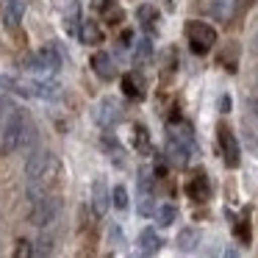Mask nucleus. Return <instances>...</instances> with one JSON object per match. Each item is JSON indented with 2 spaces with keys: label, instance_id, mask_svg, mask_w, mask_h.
I'll list each match as a JSON object with an SVG mask.
<instances>
[{
  "label": "nucleus",
  "instance_id": "18",
  "mask_svg": "<svg viewBox=\"0 0 258 258\" xmlns=\"http://www.w3.org/2000/svg\"><path fill=\"white\" fill-rule=\"evenodd\" d=\"M78 20H81V9H78V0H73L67 9V17H64V25H67V34H78Z\"/></svg>",
  "mask_w": 258,
  "mask_h": 258
},
{
  "label": "nucleus",
  "instance_id": "2",
  "mask_svg": "<svg viewBox=\"0 0 258 258\" xmlns=\"http://www.w3.org/2000/svg\"><path fill=\"white\" fill-rule=\"evenodd\" d=\"M58 175V161L50 150H34L25 158V180H28V197L47 195V186Z\"/></svg>",
  "mask_w": 258,
  "mask_h": 258
},
{
  "label": "nucleus",
  "instance_id": "22",
  "mask_svg": "<svg viewBox=\"0 0 258 258\" xmlns=\"http://www.w3.org/2000/svg\"><path fill=\"white\" fill-rule=\"evenodd\" d=\"M139 214L142 217H153V214H156V203H153L150 191H142L139 195Z\"/></svg>",
  "mask_w": 258,
  "mask_h": 258
},
{
  "label": "nucleus",
  "instance_id": "11",
  "mask_svg": "<svg viewBox=\"0 0 258 258\" xmlns=\"http://www.w3.org/2000/svg\"><path fill=\"white\" fill-rule=\"evenodd\" d=\"M233 12H236V0H211L208 3V14L219 23H228L233 17Z\"/></svg>",
  "mask_w": 258,
  "mask_h": 258
},
{
  "label": "nucleus",
  "instance_id": "9",
  "mask_svg": "<svg viewBox=\"0 0 258 258\" xmlns=\"http://www.w3.org/2000/svg\"><path fill=\"white\" fill-rule=\"evenodd\" d=\"M23 14H25V0H9L6 9H3V23H6V28L17 31L20 23H23Z\"/></svg>",
  "mask_w": 258,
  "mask_h": 258
},
{
  "label": "nucleus",
  "instance_id": "7",
  "mask_svg": "<svg viewBox=\"0 0 258 258\" xmlns=\"http://www.w3.org/2000/svg\"><path fill=\"white\" fill-rule=\"evenodd\" d=\"M219 145H222L225 164H228V167H239V142H236V136L230 134L225 125L219 128Z\"/></svg>",
  "mask_w": 258,
  "mask_h": 258
},
{
  "label": "nucleus",
  "instance_id": "13",
  "mask_svg": "<svg viewBox=\"0 0 258 258\" xmlns=\"http://www.w3.org/2000/svg\"><path fill=\"white\" fill-rule=\"evenodd\" d=\"M139 250L145 252V255L158 252V250H161V236H158L153 228H145V230L139 233Z\"/></svg>",
  "mask_w": 258,
  "mask_h": 258
},
{
  "label": "nucleus",
  "instance_id": "1",
  "mask_svg": "<svg viewBox=\"0 0 258 258\" xmlns=\"http://www.w3.org/2000/svg\"><path fill=\"white\" fill-rule=\"evenodd\" d=\"M34 136L36 131L28 114L20 111V108H9L3 122H0V156H12L17 150L31 147Z\"/></svg>",
  "mask_w": 258,
  "mask_h": 258
},
{
  "label": "nucleus",
  "instance_id": "20",
  "mask_svg": "<svg viewBox=\"0 0 258 258\" xmlns=\"http://www.w3.org/2000/svg\"><path fill=\"white\" fill-rule=\"evenodd\" d=\"M136 17L142 20V25H145L147 31H153V28H156V20H158V14H156V9H153V6H139V12H136Z\"/></svg>",
  "mask_w": 258,
  "mask_h": 258
},
{
  "label": "nucleus",
  "instance_id": "8",
  "mask_svg": "<svg viewBox=\"0 0 258 258\" xmlns=\"http://www.w3.org/2000/svg\"><path fill=\"white\" fill-rule=\"evenodd\" d=\"M189 150L191 147L186 145V142L169 136V142H167V161L172 164V167H186V164H189Z\"/></svg>",
  "mask_w": 258,
  "mask_h": 258
},
{
  "label": "nucleus",
  "instance_id": "28",
  "mask_svg": "<svg viewBox=\"0 0 258 258\" xmlns=\"http://www.w3.org/2000/svg\"><path fill=\"white\" fill-rule=\"evenodd\" d=\"M108 239L114 241V244H122V230H119V225H111V228H108Z\"/></svg>",
  "mask_w": 258,
  "mask_h": 258
},
{
  "label": "nucleus",
  "instance_id": "16",
  "mask_svg": "<svg viewBox=\"0 0 258 258\" xmlns=\"http://www.w3.org/2000/svg\"><path fill=\"white\" fill-rule=\"evenodd\" d=\"M97 6H100L103 17H106L111 25H117L119 20H122V9H119L117 3H114V0H97Z\"/></svg>",
  "mask_w": 258,
  "mask_h": 258
},
{
  "label": "nucleus",
  "instance_id": "6",
  "mask_svg": "<svg viewBox=\"0 0 258 258\" xmlns=\"http://www.w3.org/2000/svg\"><path fill=\"white\" fill-rule=\"evenodd\" d=\"M89 203H92V211H95V217H106L108 203H111V191H108L106 180L97 178L95 183H92V197H89Z\"/></svg>",
  "mask_w": 258,
  "mask_h": 258
},
{
  "label": "nucleus",
  "instance_id": "5",
  "mask_svg": "<svg viewBox=\"0 0 258 258\" xmlns=\"http://www.w3.org/2000/svg\"><path fill=\"white\" fill-rule=\"evenodd\" d=\"M122 119V106H119L117 97H103L95 108V122L103 125V128H111Z\"/></svg>",
  "mask_w": 258,
  "mask_h": 258
},
{
  "label": "nucleus",
  "instance_id": "29",
  "mask_svg": "<svg viewBox=\"0 0 258 258\" xmlns=\"http://www.w3.org/2000/svg\"><path fill=\"white\" fill-rule=\"evenodd\" d=\"M17 244H20V247L14 250V255H17V258H20V255H31V252H34V247H31L25 239H23V241H17Z\"/></svg>",
  "mask_w": 258,
  "mask_h": 258
},
{
  "label": "nucleus",
  "instance_id": "27",
  "mask_svg": "<svg viewBox=\"0 0 258 258\" xmlns=\"http://www.w3.org/2000/svg\"><path fill=\"white\" fill-rule=\"evenodd\" d=\"M236 236L247 244V241H250V225H247V222H236Z\"/></svg>",
  "mask_w": 258,
  "mask_h": 258
},
{
  "label": "nucleus",
  "instance_id": "26",
  "mask_svg": "<svg viewBox=\"0 0 258 258\" xmlns=\"http://www.w3.org/2000/svg\"><path fill=\"white\" fill-rule=\"evenodd\" d=\"M150 186H153V172L147 167H142L139 169V189L142 191H150Z\"/></svg>",
  "mask_w": 258,
  "mask_h": 258
},
{
  "label": "nucleus",
  "instance_id": "3",
  "mask_svg": "<svg viewBox=\"0 0 258 258\" xmlns=\"http://www.w3.org/2000/svg\"><path fill=\"white\" fill-rule=\"evenodd\" d=\"M58 214H61V200H58V197L42 195V197H34V200H31L28 219H31V225H36V228L53 225L58 219Z\"/></svg>",
  "mask_w": 258,
  "mask_h": 258
},
{
  "label": "nucleus",
  "instance_id": "31",
  "mask_svg": "<svg viewBox=\"0 0 258 258\" xmlns=\"http://www.w3.org/2000/svg\"><path fill=\"white\" fill-rule=\"evenodd\" d=\"M250 45H252V53H258V31H255V36H252Z\"/></svg>",
  "mask_w": 258,
  "mask_h": 258
},
{
  "label": "nucleus",
  "instance_id": "21",
  "mask_svg": "<svg viewBox=\"0 0 258 258\" xmlns=\"http://www.w3.org/2000/svg\"><path fill=\"white\" fill-rule=\"evenodd\" d=\"M150 56H153V45H150V39H139V42L134 45V58L142 64V61H147Z\"/></svg>",
  "mask_w": 258,
  "mask_h": 258
},
{
  "label": "nucleus",
  "instance_id": "23",
  "mask_svg": "<svg viewBox=\"0 0 258 258\" xmlns=\"http://www.w3.org/2000/svg\"><path fill=\"white\" fill-rule=\"evenodd\" d=\"M111 200H114V208H119V211H125V208H128V189H125V186H114V191H111Z\"/></svg>",
  "mask_w": 258,
  "mask_h": 258
},
{
  "label": "nucleus",
  "instance_id": "24",
  "mask_svg": "<svg viewBox=\"0 0 258 258\" xmlns=\"http://www.w3.org/2000/svg\"><path fill=\"white\" fill-rule=\"evenodd\" d=\"M50 252H53V239L42 236V239L36 241V247H34V255H50Z\"/></svg>",
  "mask_w": 258,
  "mask_h": 258
},
{
  "label": "nucleus",
  "instance_id": "30",
  "mask_svg": "<svg viewBox=\"0 0 258 258\" xmlns=\"http://www.w3.org/2000/svg\"><path fill=\"white\" fill-rule=\"evenodd\" d=\"M219 111H222V114H228V111H230V97H228V95L219 97Z\"/></svg>",
  "mask_w": 258,
  "mask_h": 258
},
{
  "label": "nucleus",
  "instance_id": "10",
  "mask_svg": "<svg viewBox=\"0 0 258 258\" xmlns=\"http://www.w3.org/2000/svg\"><path fill=\"white\" fill-rule=\"evenodd\" d=\"M92 67H95V73L100 75L103 81H111L114 75H117V67H114V58L108 56V53H95L92 56Z\"/></svg>",
  "mask_w": 258,
  "mask_h": 258
},
{
  "label": "nucleus",
  "instance_id": "25",
  "mask_svg": "<svg viewBox=\"0 0 258 258\" xmlns=\"http://www.w3.org/2000/svg\"><path fill=\"white\" fill-rule=\"evenodd\" d=\"M134 145L139 147V150H147V131L142 128V125L134 128Z\"/></svg>",
  "mask_w": 258,
  "mask_h": 258
},
{
  "label": "nucleus",
  "instance_id": "12",
  "mask_svg": "<svg viewBox=\"0 0 258 258\" xmlns=\"http://www.w3.org/2000/svg\"><path fill=\"white\" fill-rule=\"evenodd\" d=\"M122 92L128 97H134V100H142V97H145V81H142L136 73L122 75Z\"/></svg>",
  "mask_w": 258,
  "mask_h": 258
},
{
  "label": "nucleus",
  "instance_id": "19",
  "mask_svg": "<svg viewBox=\"0 0 258 258\" xmlns=\"http://www.w3.org/2000/svg\"><path fill=\"white\" fill-rule=\"evenodd\" d=\"M156 219H158L161 225H172L175 219H178V208H175L172 203H164V206L156 208Z\"/></svg>",
  "mask_w": 258,
  "mask_h": 258
},
{
  "label": "nucleus",
  "instance_id": "17",
  "mask_svg": "<svg viewBox=\"0 0 258 258\" xmlns=\"http://www.w3.org/2000/svg\"><path fill=\"white\" fill-rule=\"evenodd\" d=\"M208 191H211V186H208V178H206V175H195V180L189 183V195L195 197V200H206Z\"/></svg>",
  "mask_w": 258,
  "mask_h": 258
},
{
  "label": "nucleus",
  "instance_id": "4",
  "mask_svg": "<svg viewBox=\"0 0 258 258\" xmlns=\"http://www.w3.org/2000/svg\"><path fill=\"white\" fill-rule=\"evenodd\" d=\"M186 36H189V45L197 56L208 53L214 47V42H217V31L206 23H197V20H191V23L186 25Z\"/></svg>",
  "mask_w": 258,
  "mask_h": 258
},
{
  "label": "nucleus",
  "instance_id": "14",
  "mask_svg": "<svg viewBox=\"0 0 258 258\" xmlns=\"http://www.w3.org/2000/svg\"><path fill=\"white\" fill-rule=\"evenodd\" d=\"M78 36H81V42H84V45H100V42H103V31H100V25L92 23V20H84V23H81Z\"/></svg>",
  "mask_w": 258,
  "mask_h": 258
},
{
  "label": "nucleus",
  "instance_id": "15",
  "mask_svg": "<svg viewBox=\"0 0 258 258\" xmlns=\"http://www.w3.org/2000/svg\"><path fill=\"white\" fill-rule=\"evenodd\" d=\"M197 244H200V230H197V228H183L178 233V247L183 252H191Z\"/></svg>",
  "mask_w": 258,
  "mask_h": 258
},
{
  "label": "nucleus",
  "instance_id": "32",
  "mask_svg": "<svg viewBox=\"0 0 258 258\" xmlns=\"http://www.w3.org/2000/svg\"><path fill=\"white\" fill-rule=\"evenodd\" d=\"M252 108H255V114H258V97H255V100H252Z\"/></svg>",
  "mask_w": 258,
  "mask_h": 258
}]
</instances>
